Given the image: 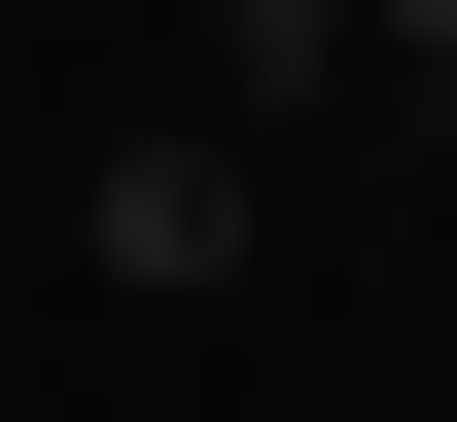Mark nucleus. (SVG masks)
<instances>
[{"instance_id": "f257e3e1", "label": "nucleus", "mask_w": 457, "mask_h": 422, "mask_svg": "<svg viewBox=\"0 0 457 422\" xmlns=\"http://www.w3.org/2000/svg\"><path fill=\"white\" fill-rule=\"evenodd\" d=\"M71 246H106L141 317H212V282H246V141H106V177H71Z\"/></svg>"}, {"instance_id": "f03ea898", "label": "nucleus", "mask_w": 457, "mask_h": 422, "mask_svg": "<svg viewBox=\"0 0 457 422\" xmlns=\"http://www.w3.org/2000/svg\"><path fill=\"white\" fill-rule=\"evenodd\" d=\"M176 36H212V70H246V106H317V70H352V36H387V0H176Z\"/></svg>"}, {"instance_id": "7ed1b4c3", "label": "nucleus", "mask_w": 457, "mask_h": 422, "mask_svg": "<svg viewBox=\"0 0 457 422\" xmlns=\"http://www.w3.org/2000/svg\"><path fill=\"white\" fill-rule=\"evenodd\" d=\"M387 70H422V106H457V0H387Z\"/></svg>"}]
</instances>
